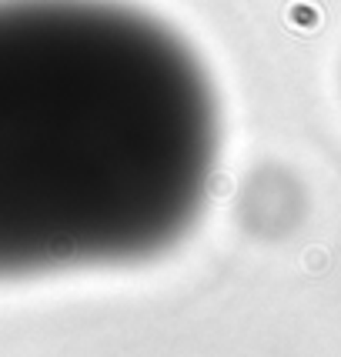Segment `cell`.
<instances>
[{
	"instance_id": "6da1fadb",
	"label": "cell",
	"mask_w": 341,
	"mask_h": 357,
	"mask_svg": "<svg viewBox=\"0 0 341 357\" xmlns=\"http://www.w3.org/2000/svg\"><path fill=\"white\" fill-rule=\"evenodd\" d=\"M211 77L117 0H0V280L164 254L217 171Z\"/></svg>"
}]
</instances>
